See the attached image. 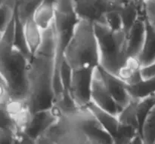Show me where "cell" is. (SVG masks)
Here are the masks:
<instances>
[{"instance_id": "1", "label": "cell", "mask_w": 155, "mask_h": 144, "mask_svg": "<svg viewBox=\"0 0 155 144\" xmlns=\"http://www.w3.org/2000/svg\"><path fill=\"white\" fill-rule=\"evenodd\" d=\"M57 39L54 22L42 31V40L29 63V104L33 113L52 107L55 101Z\"/></svg>"}, {"instance_id": "2", "label": "cell", "mask_w": 155, "mask_h": 144, "mask_svg": "<svg viewBox=\"0 0 155 144\" xmlns=\"http://www.w3.org/2000/svg\"><path fill=\"white\" fill-rule=\"evenodd\" d=\"M30 59L15 42L0 41V83L5 86L11 100L28 101Z\"/></svg>"}, {"instance_id": "3", "label": "cell", "mask_w": 155, "mask_h": 144, "mask_svg": "<svg viewBox=\"0 0 155 144\" xmlns=\"http://www.w3.org/2000/svg\"><path fill=\"white\" fill-rule=\"evenodd\" d=\"M64 60L71 69L99 66V53L93 23L78 18L64 51Z\"/></svg>"}, {"instance_id": "4", "label": "cell", "mask_w": 155, "mask_h": 144, "mask_svg": "<svg viewBox=\"0 0 155 144\" xmlns=\"http://www.w3.org/2000/svg\"><path fill=\"white\" fill-rule=\"evenodd\" d=\"M99 53V66L118 76L128 59L127 35L124 30L114 31L104 23L93 24Z\"/></svg>"}, {"instance_id": "5", "label": "cell", "mask_w": 155, "mask_h": 144, "mask_svg": "<svg viewBox=\"0 0 155 144\" xmlns=\"http://www.w3.org/2000/svg\"><path fill=\"white\" fill-rule=\"evenodd\" d=\"M70 116L89 144H115L111 134L88 107L80 108Z\"/></svg>"}, {"instance_id": "6", "label": "cell", "mask_w": 155, "mask_h": 144, "mask_svg": "<svg viewBox=\"0 0 155 144\" xmlns=\"http://www.w3.org/2000/svg\"><path fill=\"white\" fill-rule=\"evenodd\" d=\"M36 143L89 144L77 129L71 116H61L36 141Z\"/></svg>"}, {"instance_id": "7", "label": "cell", "mask_w": 155, "mask_h": 144, "mask_svg": "<svg viewBox=\"0 0 155 144\" xmlns=\"http://www.w3.org/2000/svg\"><path fill=\"white\" fill-rule=\"evenodd\" d=\"M93 70L94 68L71 69L70 92L80 108L87 107L91 103Z\"/></svg>"}, {"instance_id": "8", "label": "cell", "mask_w": 155, "mask_h": 144, "mask_svg": "<svg viewBox=\"0 0 155 144\" xmlns=\"http://www.w3.org/2000/svg\"><path fill=\"white\" fill-rule=\"evenodd\" d=\"M91 102L94 103L100 108L117 116L123 110V107L117 103L107 89L99 66L94 68L93 70Z\"/></svg>"}, {"instance_id": "9", "label": "cell", "mask_w": 155, "mask_h": 144, "mask_svg": "<svg viewBox=\"0 0 155 144\" xmlns=\"http://www.w3.org/2000/svg\"><path fill=\"white\" fill-rule=\"evenodd\" d=\"M122 6L114 0H75V10L78 18L92 23H104V15L113 9H120Z\"/></svg>"}, {"instance_id": "10", "label": "cell", "mask_w": 155, "mask_h": 144, "mask_svg": "<svg viewBox=\"0 0 155 144\" xmlns=\"http://www.w3.org/2000/svg\"><path fill=\"white\" fill-rule=\"evenodd\" d=\"M0 107L5 110L9 117L13 121L18 130V138L21 134H25L33 115L29 101L9 100L5 104H0Z\"/></svg>"}, {"instance_id": "11", "label": "cell", "mask_w": 155, "mask_h": 144, "mask_svg": "<svg viewBox=\"0 0 155 144\" xmlns=\"http://www.w3.org/2000/svg\"><path fill=\"white\" fill-rule=\"evenodd\" d=\"M58 117L53 107L38 110L33 113L31 122L25 134L36 143L39 137L57 121Z\"/></svg>"}, {"instance_id": "12", "label": "cell", "mask_w": 155, "mask_h": 144, "mask_svg": "<svg viewBox=\"0 0 155 144\" xmlns=\"http://www.w3.org/2000/svg\"><path fill=\"white\" fill-rule=\"evenodd\" d=\"M147 21L142 14L127 35V53L129 57H140L145 45Z\"/></svg>"}, {"instance_id": "13", "label": "cell", "mask_w": 155, "mask_h": 144, "mask_svg": "<svg viewBox=\"0 0 155 144\" xmlns=\"http://www.w3.org/2000/svg\"><path fill=\"white\" fill-rule=\"evenodd\" d=\"M101 68L106 86L114 99L121 107H125L133 99L128 90V85L123 79Z\"/></svg>"}, {"instance_id": "14", "label": "cell", "mask_w": 155, "mask_h": 144, "mask_svg": "<svg viewBox=\"0 0 155 144\" xmlns=\"http://www.w3.org/2000/svg\"><path fill=\"white\" fill-rule=\"evenodd\" d=\"M22 30L25 45L31 57L42 42V30L36 24L33 18L22 24Z\"/></svg>"}, {"instance_id": "15", "label": "cell", "mask_w": 155, "mask_h": 144, "mask_svg": "<svg viewBox=\"0 0 155 144\" xmlns=\"http://www.w3.org/2000/svg\"><path fill=\"white\" fill-rule=\"evenodd\" d=\"M87 107L95 115L98 121L102 124L103 126L107 129V131L111 134L115 143V138L117 136L120 125L118 116L100 108L99 107L95 105L92 102H91L87 106Z\"/></svg>"}, {"instance_id": "16", "label": "cell", "mask_w": 155, "mask_h": 144, "mask_svg": "<svg viewBox=\"0 0 155 144\" xmlns=\"http://www.w3.org/2000/svg\"><path fill=\"white\" fill-rule=\"evenodd\" d=\"M142 63L138 57H129L127 62L120 70L118 77L124 80L128 85L137 84L142 82L140 74Z\"/></svg>"}, {"instance_id": "17", "label": "cell", "mask_w": 155, "mask_h": 144, "mask_svg": "<svg viewBox=\"0 0 155 144\" xmlns=\"http://www.w3.org/2000/svg\"><path fill=\"white\" fill-rule=\"evenodd\" d=\"M33 18L42 31L51 27L55 19V10L52 0H45L36 9Z\"/></svg>"}, {"instance_id": "18", "label": "cell", "mask_w": 155, "mask_h": 144, "mask_svg": "<svg viewBox=\"0 0 155 144\" xmlns=\"http://www.w3.org/2000/svg\"><path fill=\"white\" fill-rule=\"evenodd\" d=\"M120 13L122 16L124 30L127 35H128L140 15L143 14L142 7L136 0H133L122 6L120 8Z\"/></svg>"}, {"instance_id": "19", "label": "cell", "mask_w": 155, "mask_h": 144, "mask_svg": "<svg viewBox=\"0 0 155 144\" xmlns=\"http://www.w3.org/2000/svg\"><path fill=\"white\" fill-rule=\"evenodd\" d=\"M137 104L138 99L133 98L131 101L121 110L118 115V119L121 124L133 127L139 130L141 132V125L137 113Z\"/></svg>"}, {"instance_id": "20", "label": "cell", "mask_w": 155, "mask_h": 144, "mask_svg": "<svg viewBox=\"0 0 155 144\" xmlns=\"http://www.w3.org/2000/svg\"><path fill=\"white\" fill-rule=\"evenodd\" d=\"M139 60L142 66L149 64L155 61V29L148 22L145 45Z\"/></svg>"}, {"instance_id": "21", "label": "cell", "mask_w": 155, "mask_h": 144, "mask_svg": "<svg viewBox=\"0 0 155 144\" xmlns=\"http://www.w3.org/2000/svg\"><path fill=\"white\" fill-rule=\"evenodd\" d=\"M45 0H18L16 18L21 24L33 17L35 11Z\"/></svg>"}, {"instance_id": "22", "label": "cell", "mask_w": 155, "mask_h": 144, "mask_svg": "<svg viewBox=\"0 0 155 144\" xmlns=\"http://www.w3.org/2000/svg\"><path fill=\"white\" fill-rule=\"evenodd\" d=\"M18 0H0L1 27L0 33L4 32L15 18Z\"/></svg>"}, {"instance_id": "23", "label": "cell", "mask_w": 155, "mask_h": 144, "mask_svg": "<svg viewBox=\"0 0 155 144\" xmlns=\"http://www.w3.org/2000/svg\"><path fill=\"white\" fill-rule=\"evenodd\" d=\"M128 90L132 98L138 100L153 94L155 92V78L128 85Z\"/></svg>"}, {"instance_id": "24", "label": "cell", "mask_w": 155, "mask_h": 144, "mask_svg": "<svg viewBox=\"0 0 155 144\" xmlns=\"http://www.w3.org/2000/svg\"><path fill=\"white\" fill-rule=\"evenodd\" d=\"M145 144L155 143V105L145 117L141 128Z\"/></svg>"}, {"instance_id": "25", "label": "cell", "mask_w": 155, "mask_h": 144, "mask_svg": "<svg viewBox=\"0 0 155 144\" xmlns=\"http://www.w3.org/2000/svg\"><path fill=\"white\" fill-rule=\"evenodd\" d=\"M155 105V96L154 94L149 95L145 98H141L138 100L137 104V113L138 117H139V123H140L141 128L143 124L145 117L149 113L153 107Z\"/></svg>"}, {"instance_id": "26", "label": "cell", "mask_w": 155, "mask_h": 144, "mask_svg": "<svg viewBox=\"0 0 155 144\" xmlns=\"http://www.w3.org/2000/svg\"><path fill=\"white\" fill-rule=\"evenodd\" d=\"M104 24L114 31L124 30L120 9H113L107 11L104 15Z\"/></svg>"}, {"instance_id": "27", "label": "cell", "mask_w": 155, "mask_h": 144, "mask_svg": "<svg viewBox=\"0 0 155 144\" xmlns=\"http://www.w3.org/2000/svg\"><path fill=\"white\" fill-rule=\"evenodd\" d=\"M142 11L147 22L155 29V0H145Z\"/></svg>"}, {"instance_id": "28", "label": "cell", "mask_w": 155, "mask_h": 144, "mask_svg": "<svg viewBox=\"0 0 155 144\" xmlns=\"http://www.w3.org/2000/svg\"><path fill=\"white\" fill-rule=\"evenodd\" d=\"M140 74L143 80H148L155 78V61L149 64L142 66Z\"/></svg>"}, {"instance_id": "29", "label": "cell", "mask_w": 155, "mask_h": 144, "mask_svg": "<svg viewBox=\"0 0 155 144\" xmlns=\"http://www.w3.org/2000/svg\"><path fill=\"white\" fill-rule=\"evenodd\" d=\"M114 1L116 2L118 5H120V6H123L124 4H126V3L127 2H130L133 1V0H114Z\"/></svg>"}, {"instance_id": "30", "label": "cell", "mask_w": 155, "mask_h": 144, "mask_svg": "<svg viewBox=\"0 0 155 144\" xmlns=\"http://www.w3.org/2000/svg\"><path fill=\"white\" fill-rule=\"evenodd\" d=\"M136 2H137L138 3H139V5H140L141 6H142V5H143V3H144V2L145 1V0H136Z\"/></svg>"}, {"instance_id": "31", "label": "cell", "mask_w": 155, "mask_h": 144, "mask_svg": "<svg viewBox=\"0 0 155 144\" xmlns=\"http://www.w3.org/2000/svg\"><path fill=\"white\" fill-rule=\"evenodd\" d=\"M154 96H155V92H154Z\"/></svg>"}, {"instance_id": "32", "label": "cell", "mask_w": 155, "mask_h": 144, "mask_svg": "<svg viewBox=\"0 0 155 144\" xmlns=\"http://www.w3.org/2000/svg\"><path fill=\"white\" fill-rule=\"evenodd\" d=\"M154 144H155V143H154Z\"/></svg>"}]
</instances>
